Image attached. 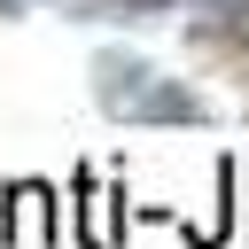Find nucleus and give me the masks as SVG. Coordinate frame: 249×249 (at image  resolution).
Instances as JSON below:
<instances>
[{
	"label": "nucleus",
	"mask_w": 249,
	"mask_h": 249,
	"mask_svg": "<svg viewBox=\"0 0 249 249\" xmlns=\"http://www.w3.org/2000/svg\"><path fill=\"white\" fill-rule=\"evenodd\" d=\"M93 101L117 117V124H202V93L187 78H163L156 62L124 54V47H101L93 54Z\"/></svg>",
	"instance_id": "f257e3e1"
},
{
	"label": "nucleus",
	"mask_w": 249,
	"mask_h": 249,
	"mask_svg": "<svg viewBox=\"0 0 249 249\" xmlns=\"http://www.w3.org/2000/svg\"><path fill=\"white\" fill-rule=\"evenodd\" d=\"M0 241H16V249H54V241H62V202H54L47 179H16V187H8Z\"/></svg>",
	"instance_id": "f03ea898"
},
{
	"label": "nucleus",
	"mask_w": 249,
	"mask_h": 249,
	"mask_svg": "<svg viewBox=\"0 0 249 249\" xmlns=\"http://www.w3.org/2000/svg\"><path fill=\"white\" fill-rule=\"evenodd\" d=\"M70 187H78V241H86V249H117L124 226H132V218H124V187H101L86 163H78Z\"/></svg>",
	"instance_id": "7ed1b4c3"
},
{
	"label": "nucleus",
	"mask_w": 249,
	"mask_h": 249,
	"mask_svg": "<svg viewBox=\"0 0 249 249\" xmlns=\"http://www.w3.org/2000/svg\"><path fill=\"white\" fill-rule=\"evenodd\" d=\"M93 8H124V16H156V8H179V0H93Z\"/></svg>",
	"instance_id": "20e7f679"
},
{
	"label": "nucleus",
	"mask_w": 249,
	"mask_h": 249,
	"mask_svg": "<svg viewBox=\"0 0 249 249\" xmlns=\"http://www.w3.org/2000/svg\"><path fill=\"white\" fill-rule=\"evenodd\" d=\"M0 16H23V0H0Z\"/></svg>",
	"instance_id": "39448f33"
}]
</instances>
